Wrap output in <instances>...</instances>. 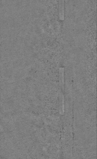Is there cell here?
Masks as SVG:
<instances>
[{"instance_id":"obj_1","label":"cell","mask_w":97,"mask_h":159,"mask_svg":"<svg viewBox=\"0 0 97 159\" xmlns=\"http://www.w3.org/2000/svg\"><path fill=\"white\" fill-rule=\"evenodd\" d=\"M64 68L60 67L59 69V85L60 91L64 92Z\"/></svg>"},{"instance_id":"obj_2","label":"cell","mask_w":97,"mask_h":159,"mask_svg":"<svg viewBox=\"0 0 97 159\" xmlns=\"http://www.w3.org/2000/svg\"><path fill=\"white\" fill-rule=\"evenodd\" d=\"M64 1L60 0L59 2V18L61 21H63L65 18L64 12Z\"/></svg>"},{"instance_id":"obj_3","label":"cell","mask_w":97,"mask_h":159,"mask_svg":"<svg viewBox=\"0 0 97 159\" xmlns=\"http://www.w3.org/2000/svg\"><path fill=\"white\" fill-rule=\"evenodd\" d=\"M60 113L63 114L64 112V96L63 92L62 91H60Z\"/></svg>"}]
</instances>
